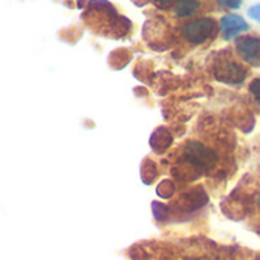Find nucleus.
I'll list each match as a JSON object with an SVG mask.
<instances>
[{
    "mask_svg": "<svg viewBox=\"0 0 260 260\" xmlns=\"http://www.w3.org/2000/svg\"><path fill=\"white\" fill-rule=\"evenodd\" d=\"M141 176H143L144 184H152L155 181V178L158 176L156 164L152 162L150 159H146L144 164H143V169H141Z\"/></svg>",
    "mask_w": 260,
    "mask_h": 260,
    "instance_id": "1a4fd4ad",
    "label": "nucleus"
},
{
    "mask_svg": "<svg viewBox=\"0 0 260 260\" xmlns=\"http://www.w3.org/2000/svg\"><path fill=\"white\" fill-rule=\"evenodd\" d=\"M214 78L225 84H242L246 78V71L233 60H222L214 68Z\"/></svg>",
    "mask_w": 260,
    "mask_h": 260,
    "instance_id": "7ed1b4c3",
    "label": "nucleus"
},
{
    "mask_svg": "<svg viewBox=\"0 0 260 260\" xmlns=\"http://www.w3.org/2000/svg\"><path fill=\"white\" fill-rule=\"evenodd\" d=\"M185 40L191 45H202L216 34V22L208 17H202L193 22H188L182 28Z\"/></svg>",
    "mask_w": 260,
    "mask_h": 260,
    "instance_id": "f257e3e1",
    "label": "nucleus"
},
{
    "mask_svg": "<svg viewBox=\"0 0 260 260\" xmlns=\"http://www.w3.org/2000/svg\"><path fill=\"white\" fill-rule=\"evenodd\" d=\"M173 143V137L169 132L167 128L159 127L150 137V147L156 152V153H164Z\"/></svg>",
    "mask_w": 260,
    "mask_h": 260,
    "instance_id": "0eeeda50",
    "label": "nucleus"
},
{
    "mask_svg": "<svg viewBox=\"0 0 260 260\" xmlns=\"http://www.w3.org/2000/svg\"><path fill=\"white\" fill-rule=\"evenodd\" d=\"M156 193H158L161 198H172L173 193H175V184H173V181H170V179L162 181V182L158 185Z\"/></svg>",
    "mask_w": 260,
    "mask_h": 260,
    "instance_id": "9d476101",
    "label": "nucleus"
},
{
    "mask_svg": "<svg viewBox=\"0 0 260 260\" xmlns=\"http://www.w3.org/2000/svg\"><path fill=\"white\" fill-rule=\"evenodd\" d=\"M242 5V2H239V0H234V2H219V7H223V8H228V10H237L239 7Z\"/></svg>",
    "mask_w": 260,
    "mask_h": 260,
    "instance_id": "4468645a",
    "label": "nucleus"
},
{
    "mask_svg": "<svg viewBox=\"0 0 260 260\" xmlns=\"http://www.w3.org/2000/svg\"><path fill=\"white\" fill-rule=\"evenodd\" d=\"M199 10V4L198 2H190V0H187V2H179L175 8V13L178 17L184 19V17H190L193 16L194 13H198Z\"/></svg>",
    "mask_w": 260,
    "mask_h": 260,
    "instance_id": "6e6552de",
    "label": "nucleus"
},
{
    "mask_svg": "<svg viewBox=\"0 0 260 260\" xmlns=\"http://www.w3.org/2000/svg\"><path fill=\"white\" fill-rule=\"evenodd\" d=\"M208 202V196L207 193L199 187V188H193L187 193H184L179 199V205L184 208V210H188V211H193V210H198L201 207H204L205 204Z\"/></svg>",
    "mask_w": 260,
    "mask_h": 260,
    "instance_id": "423d86ee",
    "label": "nucleus"
},
{
    "mask_svg": "<svg viewBox=\"0 0 260 260\" xmlns=\"http://www.w3.org/2000/svg\"><path fill=\"white\" fill-rule=\"evenodd\" d=\"M153 213L156 216V219H166V216H169V207L164 205V204H158V202H153Z\"/></svg>",
    "mask_w": 260,
    "mask_h": 260,
    "instance_id": "9b49d317",
    "label": "nucleus"
},
{
    "mask_svg": "<svg viewBox=\"0 0 260 260\" xmlns=\"http://www.w3.org/2000/svg\"><path fill=\"white\" fill-rule=\"evenodd\" d=\"M249 92L254 96V100L260 104V78H255L251 84H249Z\"/></svg>",
    "mask_w": 260,
    "mask_h": 260,
    "instance_id": "f8f14e48",
    "label": "nucleus"
},
{
    "mask_svg": "<svg viewBox=\"0 0 260 260\" xmlns=\"http://www.w3.org/2000/svg\"><path fill=\"white\" fill-rule=\"evenodd\" d=\"M248 16H249L252 20H255V22H258V23H260V5H254V7H251V8L248 10Z\"/></svg>",
    "mask_w": 260,
    "mask_h": 260,
    "instance_id": "ddd939ff",
    "label": "nucleus"
},
{
    "mask_svg": "<svg viewBox=\"0 0 260 260\" xmlns=\"http://www.w3.org/2000/svg\"><path fill=\"white\" fill-rule=\"evenodd\" d=\"M220 31H222V37L225 40H231L237 34L248 31V23L240 16L228 14V16H223L220 19Z\"/></svg>",
    "mask_w": 260,
    "mask_h": 260,
    "instance_id": "39448f33",
    "label": "nucleus"
},
{
    "mask_svg": "<svg viewBox=\"0 0 260 260\" xmlns=\"http://www.w3.org/2000/svg\"><path fill=\"white\" fill-rule=\"evenodd\" d=\"M236 49L239 55L249 66H260V39L254 36H242L236 39Z\"/></svg>",
    "mask_w": 260,
    "mask_h": 260,
    "instance_id": "20e7f679",
    "label": "nucleus"
},
{
    "mask_svg": "<svg viewBox=\"0 0 260 260\" xmlns=\"http://www.w3.org/2000/svg\"><path fill=\"white\" fill-rule=\"evenodd\" d=\"M184 159L190 162L194 169H210L216 162L214 153L204 144L190 141L184 149Z\"/></svg>",
    "mask_w": 260,
    "mask_h": 260,
    "instance_id": "f03ea898",
    "label": "nucleus"
}]
</instances>
